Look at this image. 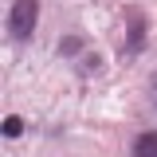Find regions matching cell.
Returning a JSON list of instances; mask_svg holds the SVG:
<instances>
[{
	"label": "cell",
	"instance_id": "obj_6",
	"mask_svg": "<svg viewBox=\"0 0 157 157\" xmlns=\"http://www.w3.org/2000/svg\"><path fill=\"white\" fill-rule=\"evenodd\" d=\"M153 102H157V75H153Z\"/></svg>",
	"mask_w": 157,
	"mask_h": 157
},
{
	"label": "cell",
	"instance_id": "obj_5",
	"mask_svg": "<svg viewBox=\"0 0 157 157\" xmlns=\"http://www.w3.org/2000/svg\"><path fill=\"white\" fill-rule=\"evenodd\" d=\"M63 55H82V39L67 36V39H63Z\"/></svg>",
	"mask_w": 157,
	"mask_h": 157
},
{
	"label": "cell",
	"instance_id": "obj_3",
	"mask_svg": "<svg viewBox=\"0 0 157 157\" xmlns=\"http://www.w3.org/2000/svg\"><path fill=\"white\" fill-rule=\"evenodd\" d=\"M134 157H157V134H137L134 137Z\"/></svg>",
	"mask_w": 157,
	"mask_h": 157
},
{
	"label": "cell",
	"instance_id": "obj_2",
	"mask_svg": "<svg viewBox=\"0 0 157 157\" xmlns=\"http://www.w3.org/2000/svg\"><path fill=\"white\" fill-rule=\"evenodd\" d=\"M126 24H130V32H126V55H137L141 43H145V16L137 8H130L126 12Z\"/></svg>",
	"mask_w": 157,
	"mask_h": 157
},
{
	"label": "cell",
	"instance_id": "obj_1",
	"mask_svg": "<svg viewBox=\"0 0 157 157\" xmlns=\"http://www.w3.org/2000/svg\"><path fill=\"white\" fill-rule=\"evenodd\" d=\"M36 20H39V0H16L12 4V16H8V32L16 39H32Z\"/></svg>",
	"mask_w": 157,
	"mask_h": 157
},
{
	"label": "cell",
	"instance_id": "obj_4",
	"mask_svg": "<svg viewBox=\"0 0 157 157\" xmlns=\"http://www.w3.org/2000/svg\"><path fill=\"white\" fill-rule=\"evenodd\" d=\"M24 134V122L20 118H4V137H20Z\"/></svg>",
	"mask_w": 157,
	"mask_h": 157
}]
</instances>
